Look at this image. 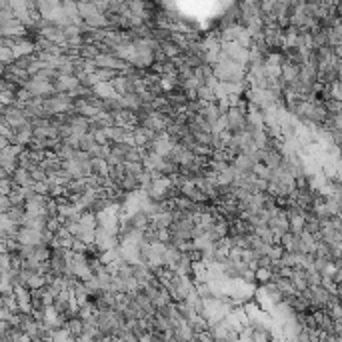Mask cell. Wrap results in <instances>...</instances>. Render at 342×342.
Here are the masks:
<instances>
[{"label":"cell","instance_id":"cell-3","mask_svg":"<svg viewBox=\"0 0 342 342\" xmlns=\"http://www.w3.org/2000/svg\"><path fill=\"white\" fill-rule=\"evenodd\" d=\"M290 280L294 282V286H296L298 292H304V290L310 288V284H308V272L304 268H294Z\"/></svg>","mask_w":342,"mask_h":342},{"label":"cell","instance_id":"cell-14","mask_svg":"<svg viewBox=\"0 0 342 342\" xmlns=\"http://www.w3.org/2000/svg\"><path fill=\"white\" fill-rule=\"evenodd\" d=\"M10 210H12V200L8 196H2V200H0V212H2V214H8Z\"/></svg>","mask_w":342,"mask_h":342},{"label":"cell","instance_id":"cell-8","mask_svg":"<svg viewBox=\"0 0 342 342\" xmlns=\"http://www.w3.org/2000/svg\"><path fill=\"white\" fill-rule=\"evenodd\" d=\"M92 174H94V176H102V178L108 176V174H110V164H108V160L94 158V160H92Z\"/></svg>","mask_w":342,"mask_h":342},{"label":"cell","instance_id":"cell-6","mask_svg":"<svg viewBox=\"0 0 342 342\" xmlns=\"http://www.w3.org/2000/svg\"><path fill=\"white\" fill-rule=\"evenodd\" d=\"M92 92H94L98 98H102V100H108V98L118 96L116 90H114V86H112V82H98L96 86L92 88Z\"/></svg>","mask_w":342,"mask_h":342},{"label":"cell","instance_id":"cell-16","mask_svg":"<svg viewBox=\"0 0 342 342\" xmlns=\"http://www.w3.org/2000/svg\"><path fill=\"white\" fill-rule=\"evenodd\" d=\"M334 282H336V284H342V270H338V272H336V278H334Z\"/></svg>","mask_w":342,"mask_h":342},{"label":"cell","instance_id":"cell-11","mask_svg":"<svg viewBox=\"0 0 342 342\" xmlns=\"http://www.w3.org/2000/svg\"><path fill=\"white\" fill-rule=\"evenodd\" d=\"M94 146H98L96 144V140H94V136H92V132H88V134H84L82 138H80V150H84V152H90Z\"/></svg>","mask_w":342,"mask_h":342},{"label":"cell","instance_id":"cell-1","mask_svg":"<svg viewBox=\"0 0 342 342\" xmlns=\"http://www.w3.org/2000/svg\"><path fill=\"white\" fill-rule=\"evenodd\" d=\"M16 240L20 242V246H38L42 244V232L30 230V228H20V232L16 234Z\"/></svg>","mask_w":342,"mask_h":342},{"label":"cell","instance_id":"cell-12","mask_svg":"<svg viewBox=\"0 0 342 342\" xmlns=\"http://www.w3.org/2000/svg\"><path fill=\"white\" fill-rule=\"evenodd\" d=\"M156 242L172 244V232H170V228H156Z\"/></svg>","mask_w":342,"mask_h":342},{"label":"cell","instance_id":"cell-4","mask_svg":"<svg viewBox=\"0 0 342 342\" xmlns=\"http://www.w3.org/2000/svg\"><path fill=\"white\" fill-rule=\"evenodd\" d=\"M12 180H14V184H18L20 188H34V180H32V174L28 172V170H24V168H20L18 166V170L12 174Z\"/></svg>","mask_w":342,"mask_h":342},{"label":"cell","instance_id":"cell-9","mask_svg":"<svg viewBox=\"0 0 342 342\" xmlns=\"http://www.w3.org/2000/svg\"><path fill=\"white\" fill-rule=\"evenodd\" d=\"M98 56H100V50H98L96 44H84L80 48V58L82 60H96Z\"/></svg>","mask_w":342,"mask_h":342},{"label":"cell","instance_id":"cell-10","mask_svg":"<svg viewBox=\"0 0 342 342\" xmlns=\"http://www.w3.org/2000/svg\"><path fill=\"white\" fill-rule=\"evenodd\" d=\"M252 174L256 176V178H262V180H268L270 182V176H272V170L266 166V164H262V162H258V164H254V170H252Z\"/></svg>","mask_w":342,"mask_h":342},{"label":"cell","instance_id":"cell-7","mask_svg":"<svg viewBox=\"0 0 342 342\" xmlns=\"http://www.w3.org/2000/svg\"><path fill=\"white\" fill-rule=\"evenodd\" d=\"M64 328H66L74 338H80L84 334V320L78 318V316H72V318L66 320V326H64Z\"/></svg>","mask_w":342,"mask_h":342},{"label":"cell","instance_id":"cell-13","mask_svg":"<svg viewBox=\"0 0 342 342\" xmlns=\"http://www.w3.org/2000/svg\"><path fill=\"white\" fill-rule=\"evenodd\" d=\"M194 342H216V338H214V334H212L210 330H206V332L196 334V340Z\"/></svg>","mask_w":342,"mask_h":342},{"label":"cell","instance_id":"cell-15","mask_svg":"<svg viewBox=\"0 0 342 342\" xmlns=\"http://www.w3.org/2000/svg\"><path fill=\"white\" fill-rule=\"evenodd\" d=\"M296 342H310V330L302 328L300 332L296 334Z\"/></svg>","mask_w":342,"mask_h":342},{"label":"cell","instance_id":"cell-2","mask_svg":"<svg viewBox=\"0 0 342 342\" xmlns=\"http://www.w3.org/2000/svg\"><path fill=\"white\" fill-rule=\"evenodd\" d=\"M112 86L116 90L118 96H128V94H136L134 92V82L128 80L124 74H118L114 80H112Z\"/></svg>","mask_w":342,"mask_h":342},{"label":"cell","instance_id":"cell-5","mask_svg":"<svg viewBox=\"0 0 342 342\" xmlns=\"http://www.w3.org/2000/svg\"><path fill=\"white\" fill-rule=\"evenodd\" d=\"M254 164H256V162L252 160V156H248V154H240V156L234 158L232 168H236L238 172H244V174H252Z\"/></svg>","mask_w":342,"mask_h":342}]
</instances>
